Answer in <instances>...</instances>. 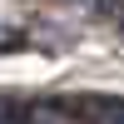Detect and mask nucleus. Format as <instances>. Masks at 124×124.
<instances>
[{
	"mask_svg": "<svg viewBox=\"0 0 124 124\" xmlns=\"http://www.w3.org/2000/svg\"><path fill=\"white\" fill-rule=\"evenodd\" d=\"M94 124H124V99H99Z\"/></svg>",
	"mask_w": 124,
	"mask_h": 124,
	"instance_id": "obj_1",
	"label": "nucleus"
},
{
	"mask_svg": "<svg viewBox=\"0 0 124 124\" xmlns=\"http://www.w3.org/2000/svg\"><path fill=\"white\" fill-rule=\"evenodd\" d=\"M10 45V25H0V50H5Z\"/></svg>",
	"mask_w": 124,
	"mask_h": 124,
	"instance_id": "obj_3",
	"label": "nucleus"
},
{
	"mask_svg": "<svg viewBox=\"0 0 124 124\" xmlns=\"http://www.w3.org/2000/svg\"><path fill=\"white\" fill-rule=\"evenodd\" d=\"M0 124H20V119H15V109H10V104H0Z\"/></svg>",
	"mask_w": 124,
	"mask_h": 124,
	"instance_id": "obj_2",
	"label": "nucleus"
}]
</instances>
